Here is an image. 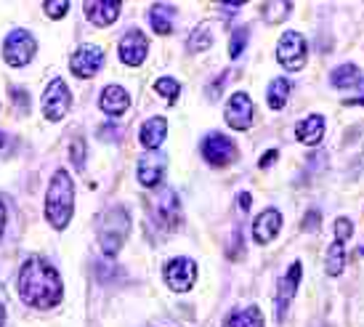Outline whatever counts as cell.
<instances>
[{
	"instance_id": "cell-13",
	"label": "cell",
	"mask_w": 364,
	"mask_h": 327,
	"mask_svg": "<svg viewBox=\"0 0 364 327\" xmlns=\"http://www.w3.org/2000/svg\"><path fill=\"white\" fill-rule=\"evenodd\" d=\"M165 165H168V157L162 152H146L136 165V173H139V181L144 186H157L162 181V173H165Z\"/></svg>"
},
{
	"instance_id": "cell-32",
	"label": "cell",
	"mask_w": 364,
	"mask_h": 327,
	"mask_svg": "<svg viewBox=\"0 0 364 327\" xmlns=\"http://www.w3.org/2000/svg\"><path fill=\"white\" fill-rule=\"evenodd\" d=\"M316 224H319V213H316V210H311V213H309V218L304 221V229H306V232H311V229H316Z\"/></svg>"
},
{
	"instance_id": "cell-17",
	"label": "cell",
	"mask_w": 364,
	"mask_h": 327,
	"mask_svg": "<svg viewBox=\"0 0 364 327\" xmlns=\"http://www.w3.org/2000/svg\"><path fill=\"white\" fill-rule=\"evenodd\" d=\"M154 213L165 226H176L178 224V215H181V208H178V197L173 189H165L162 195H157L154 200Z\"/></svg>"
},
{
	"instance_id": "cell-7",
	"label": "cell",
	"mask_w": 364,
	"mask_h": 327,
	"mask_svg": "<svg viewBox=\"0 0 364 327\" xmlns=\"http://www.w3.org/2000/svg\"><path fill=\"white\" fill-rule=\"evenodd\" d=\"M70 104H72V96L67 82L61 80V77L48 82V88L43 91V114L48 120H61L64 114L70 112Z\"/></svg>"
},
{
	"instance_id": "cell-37",
	"label": "cell",
	"mask_w": 364,
	"mask_h": 327,
	"mask_svg": "<svg viewBox=\"0 0 364 327\" xmlns=\"http://www.w3.org/2000/svg\"><path fill=\"white\" fill-rule=\"evenodd\" d=\"M0 146H3V133H0Z\"/></svg>"
},
{
	"instance_id": "cell-15",
	"label": "cell",
	"mask_w": 364,
	"mask_h": 327,
	"mask_svg": "<svg viewBox=\"0 0 364 327\" xmlns=\"http://www.w3.org/2000/svg\"><path fill=\"white\" fill-rule=\"evenodd\" d=\"M102 109L107 114H112V117H120L128 107H131V93L125 91V88H120V85H107L102 93Z\"/></svg>"
},
{
	"instance_id": "cell-25",
	"label": "cell",
	"mask_w": 364,
	"mask_h": 327,
	"mask_svg": "<svg viewBox=\"0 0 364 327\" xmlns=\"http://www.w3.org/2000/svg\"><path fill=\"white\" fill-rule=\"evenodd\" d=\"M208 45H213L210 30H208V24H200V27L189 35V51H203Z\"/></svg>"
},
{
	"instance_id": "cell-14",
	"label": "cell",
	"mask_w": 364,
	"mask_h": 327,
	"mask_svg": "<svg viewBox=\"0 0 364 327\" xmlns=\"http://www.w3.org/2000/svg\"><path fill=\"white\" fill-rule=\"evenodd\" d=\"M279 229H282V213H279L277 208H269V210H263V213L253 221L255 242H258V245H269L274 237L279 235Z\"/></svg>"
},
{
	"instance_id": "cell-2",
	"label": "cell",
	"mask_w": 364,
	"mask_h": 327,
	"mask_svg": "<svg viewBox=\"0 0 364 327\" xmlns=\"http://www.w3.org/2000/svg\"><path fill=\"white\" fill-rule=\"evenodd\" d=\"M72 210H75V184L67 171H56L48 184V197H46V215L53 229H64L70 224Z\"/></svg>"
},
{
	"instance_id": "cell-36",
	"label": "cell",
	"mask_w": 364,
	"mask_h": 327,
	"mask_svg": "<svg viewBox=\"0 0 364 327\" xmlns=\"http://www.w3.org/2000/svg\"><path fill=\"white\" fill-rule=\"evenodd\" d=\"M6 325V306H3V304H0V327Z\"/></svg>"
},
{
	"instance_id": "cell-22",
	"label": "cell",
	"mask_w": 364,
	"mask_h": 327,
	"mask_svg": "<svg viewBox=\"0 0 364 327\" xmlns=\"http://www.w3.org/2000/svg\"><path fill=\"white\" fill-rule=\"evenodd\" d=\"M226 327H263V314L258 306L242 309V311H234Z\"/></svg>"
},
{
	"instance_id": "cell-21",
	"label": "cell",
	"mask_w": 364,
	"mask_h": 327,
	"mask_svg": "<svg viewBox=\"0 0 364 327\" xmlns=\"http://www.w3.org/2000/svg\"><path fill=\"white\" fill-rule=\"evenodd\" d=\"M149 19H152V30L160 32V35H168L173 30V19H176V6L171 3H157L152 11H149Z\"/></svg>"
},
{
	"instance_id": "cell-29",
	"label": "cell",
	"mask_w": 364,
	"mask_h": 327,
	"mask_svg": "<svg viewBox=\"0 0 364 327\" xmlns=\"http://www.w3.org/2000/svg\"><path fill=\"white\" fill-rule=\"evenodd\" d=\"M287 11H290V3H274V6H266L263 14H266V19L272 21V24H277L282 16H287Z\"/></svg>"
},
{
	"instance_id": "cell-28",
	"label": "cell",
	"mask_w": 364,
	"mask_h": 327,
	"mask_svg": "<svg viewBox=\"0 0 364 327\" xmlns=\"http://www.w3.org/2000/svg\"><path fill=\"white\" fill-rule=\"evenodd\" d=\"M247 35H250V30L247 27H240V30L232 35V45H229V56H240V53L245 51V43H247Z\"/></svg>"
},
{
	"instance_id": "cell-30",
	"label": "cell",
	"mask_w": 364,
	"mask_h": 327,
	"mask_svg": "<svg viewBox=\"0 0 364 327\" xmlns=\"http://www.w3.org/2000/svg\"><path fill=\"white\" fill-rule=\"evenodd\" d=\"M67 11H70V3H67V0H51V3H46V14H48L51 19H61Z\"/></svg>"
},
{
	"instance_id": "cell-3",
	"label": "cell",
	"mask_w": 364,
	"mask_h": 327,
	"mask_svg": "<svg viewBox=\"0 0 364 327\" xmlns=\"http://www.w3.org/2000/svg\"><path fill=\"white\" fill-rule=\"evenodd\" d=\"M131 232V215L125 208H112L109 213H104L99 218V242L107 256H117V250L122 247L125 237Z\"/></svg>"
},
{
	"instance_id": "cell-31",
	"label": "cell",
	"mask_w": 364,
	"mask_h": 327,
	"mask_svg": "<svg viewBox=\"0 0 364 327\" xmlns=\"http://www.w3.org/2000/svg\"><path fill=\"white\" fill-rule=\"evenodd\" d=\"M70 152H72V160H75V168H77V171H82V160H85V141H82V139L72 141Z\"/></svg>"
},
{
	"instance_id": "cell-8",
	"label": "cell",
	"mask_w": 364,
	"mask_h": 327,
	"mask_svg": "<svg viewBox=\"0 0 364 327\" xmlns=\"http://www.w3.org/2000/svg\"><path fill=\"white\" fill-rule=\"evenodd\" d=\"M165 279L176 293H186V290H192L194 279H197V264L192 258H173L165 266Z\"/></svg>"
},
{
	"instance_id": "cell-18",
	"label": "cell",
	"mask_w": 364,
	"mask_h": 327,
	"mask_svg": "<svg viewBox=\"0 0 364 327\" xmlns=\"http://www.w3.org/2000/svg\"><path fill=\"white\" fill-rule=\"evenodd\" d=\"M165 133H168V123L165 117H149L146 123L141 125V144L146 149H157L162 141H165Z\"/></svg>"
},
{
	"instance_id": "cell-9",
	"label": "cell",
	"mask_w": 364,
	"mask_h": 327,
	"mask_svg": "<svg viewBox=\"0 0 364 327\" xmlns=\"http://www.w3.org/2000/svg\"><path fill=\"white\" fill-rule=\"evenodd\" d=\"M253 102L250 96L242 91H237L226 104V123L232 125L234 131H247L253 125Z\"/></svg>"
},
{
	"instance_id": "cell-19",
	"label": "cell",
	"mask_w": 364,
	"mask_h": 327,
	"mask_svg": "<svg viewBox=\"0 0 364 327\" xmlns=\"http://www.w3.org/2000/svg\"><path fill=\"white\" fill-rule=\"evenodd\" d=\"M333 88H359L364 82V72L356 64H343V67H335L330 75Z\"/></svg>"
},
{
	"instance_id": "cell-20",
	"label": "cell",
	"mask_w": 364,
	"mask_h": 327,
	"mask_svg": "<svg viewBox=\"0 0 364 327\" xmlns=\"http://www.w3.org/2000/svg\"><path fill=\"white\" fill-rule=\"evenodd\" d=\"M324 136V117L322 114H309L306 120H301L298 123V139L304 144H319Z\"/></svg>"
},
{
	"instance_id": "cell-35",
	"label": "cell",
	"mask_w": 364,
	"mask_h": 327,
	"mask_svg": "<svg viewBox=\"0 0 364 327\" xmlns=\"http://www.w3.org/2000/svg\"><path fill=\"white\" fill-rule=\"evenodd\" d=\"M240 205H242L245 210L250 208V195H247V192H242V197H240Z\"/></svg>"
},
{
	"instance_id": "cell-23",
	"label": "cell",
	"mask_w": 364,
	"mask_h": 327,
	"mask_svg": "<svg viewBox=\"0 0 364 327\" xmlns=\"http://www.w3.org/2000/svg\"><path fill=\"white\" fill-rule=\"evenodd\" d=\"M287 96H290V82L284 80V77L272 80V85H269V107L272 109H282L284 104H287Z\"/></svg>"
},
{
	"instance_id": "cell-38",
	"label": "cell",
	"mask_w": 364,
	"mask_h": 327,
	"mask_svg": "<svg viewBox=\"0 0 364 327\" xmlns=\"http://www.w3.org/2000/svg\"><path fill=\"white\" fill-rule=\"evenodd\" d=\"M359 253H362V256H364V247H359Z\"/></svg>"
},
{
	"instance_id": "cell-33",
	"label": "cell",
	"mask_w": 364,
	"mask_h": 327,
	"mask_svg": "<svg viewBox=\"0 0 364 327\" xmlns=\"http://www.w3.org/2000/svg\"><path fill=\"white\" fill-rule=\"evenodd\" d=\"M274 160H277V149H269V152H266V157H261V168H269V165L274 163Z\"/></svg>"
},
{
	"instance_id": "cell-1",
	"label": "cell",
	"mask_w": 364,
	"mask_h": 327,
	"mask_svg": "<svg viewBox=\"0 0 364 327\" xmlns=\"http://www.w3.org/2000/svg\"><path fill=\"white\" fill-rule=\"evenodd\" d=\"M19 293L32 309H51L64 296L59 272L43 258H27L19 269Z\"/></svg>"
},
{
	"instance_id": "cell-24",
	"label": "cell",
	"mask_w": 364,
	"mask_h": 327,
	"mask_svg": "<svg viewBox=\"0 0 364 327\" xmlns=\"http://www.w3.org/2000/svg\"><path fill=\"white\" fill-rule=\"evenodd\" d=\"M343 264H346L343 245H341V242H335V245H330V250H327V264H324V272H327L330 277H338L341 272H343Z\"/></svg>"
},
{
	"instance_id": "cell-26",
	"label": "cell",
	"mask_w": 364,
	"mask_h": 327,
	"mask_svg": "<svg viewBox=\"0 0 364 327\" xmlns=\"http://www.w3.org/2000/svg\"><path fill=\"white\" fill-rule=\"evenodd\" d=\"M154 91L162 93L168 102H176V99H178V93H181V85L173 80V77H160V80L154 82Z\"/></svg>"
},
{
	"instance_id": "cell-4",
	"label": "cell",
	"mask_w": 364,
	"mask_h": 327,
	"mask_svg": "<svg viewBox=\"0 0 364 327\" xmlns=\"http://www.w3.org/2000/svg\"><path fill=\"white\" fill-rule=\"evenodd\" d=\"M306 56H309V45H306V38L301 32H284L279 38V45H277V59L284 70L298 72L306 67Z\"/></svg>"
},
{
	"instance_id": "cell-34",
	"label": "cell",
	"mask_w": 364,
	"mask_h": 327,
	"mask_svg": "<svg viewBox=\"0 0 364 327\" xmlns=\"http://www.w3.org/2000/svg\"><path fill=\"white\" fill-rule=\"evenodd\" d=\"M3 229H6V208L0 203V235H3Z\"/></svg>"
},
{
	"instance_id": "cell-10",
	"label": "cell",
	"mask_w": 364,
	"mask_h": 327,
	"mask_svg": "<svg viewBox=\"0 0 364 327\" xmlns=\"http://www.w3.org/2000/svg\"><path fill=\"white\" fill-rule=\"evenodd\" d=\"M102 64H104V51L99 45H80L70 59V67L77 77H93L96 72L102 70Z\"/></svg>"
},
{
	"instance_id": "cell-12",
	"label": "cell",
	"mask_w": 364,
	"mask_h": 327,
	"mask_svg": "<svg viewBox=\"0 0 364 327\" xmlns=\"http://www.w3.org/2000/svg\"><path fill=\"white\" fill-rule=\"evenodd\" d=\"M301 274H304V266H301V261H295L290 266V272L279 279V287H277V319L279 322L284 319L287 306H290V301L295 298V290L301 285Z\"/></svg>"
},
{
	"instance_id": "cell-27",
	"label": "cell",
	"mask_w": 364,
	"mask_h": 327,
	"mask_svg": "<svg viewBox=\"0 0 364 327\" xmlns=\"http://www.w3.org/2000/svg\"><path fill=\"white\" fill-rule=\"evenodd\" d=\"M351 235H354V224H351V218H338L335 221V242H348L351 240Z\"/></svg>"
},
{
	"instance_id": "cell-5",
	"label": "cell",
	"mask_w": 364,
	"mask_h": 327,
	"mask_svg": "<svg viewBox=\"0 0 364 327\" xmlns=\"http://www.w3.org/2000/svg\"><path fill=\"white\" fill-rule=\"evenodd\" d=\"M35 38H32L27 30H14L6 38V45H3V59L11 64V67H24V64L32 62L35 56Z\"/></svg>"
},
{
	"instance_id": "cell-16",
	"label": "cell",
	"mask_w": 364,
	"mask_h": 327,
	"mask_svg": "<svg viewBox=\"0 0 364 327\" xmlns=\"http://www.w3.org/2000/svg\"><path fill=\"white\" fill-rule=\"evenodd\" d=\"M120 14V3L117 0H96V3H85V16L96 24V27H107L117 19Z\"/></svg>"
},
{
	"instance_id": "cell-6",
	"label": "cell",
	"mask_w": 364,
	"mask_h": 327,
	"mask_svg": "<svg viewBox=\"0 0 364 327\" xmlns=\"http://www.w3.org/2000/svg\"><path fill=\"white\" fill-rule=\"evenodd\" d=\"M203 157L210 165H215V168H226V165H232L234 160L240 157V152H237V144H234L229 136L210 133L203 141Z\"/></svg>"
},
{
	"instance_id": "cell-11",
	"label": "cell",
	"mask_w": 364,
	"mask_h": 327,
	"mask_svg": "<svg viewBox=\"0 0 364 327\" xmlns=\"http://www.w3.org/2000/svg\"><path fill=\"white\" fill-rule=\"evenodd\" d=\"M146 53H149V43H146V35H144L141 30H128L125 35H122L120 59L128 64V67H139V64H144Z\"/></svg>"
}]
</instances>
